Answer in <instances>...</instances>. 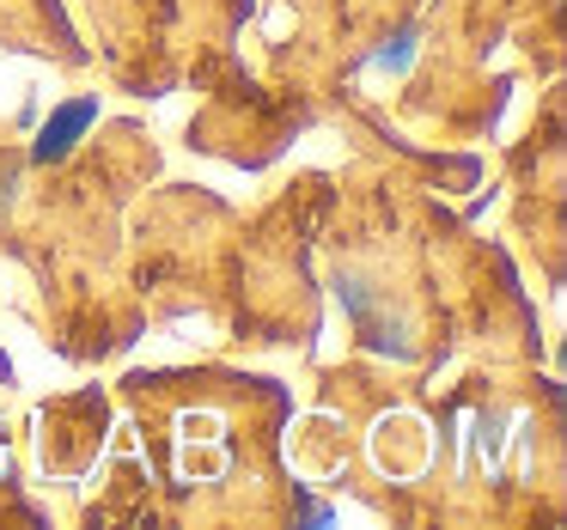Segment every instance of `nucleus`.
I'll use <instances>...</instances> for the list:
<instances>
[{"label": "nucleus", "instance_id": "f03ea898", "mask_svg": "<svg viewBox=\"0 0 567 530\" xmlns=\"http://www.w3.org/2000/svg\"><path fill=\"white\" fill-rule=\"evenodd\" d=\"M372 67H391V74H403V67H409V38H396L391 50H379V55H372Z\"/></svg>", "mask_w": 567, "mask_h": 530}, {"label": "nucleus", "instance_id": "f257e3e1", "mask_svg": "<svg viewBox=\"0 0 567 530\" xmlns=\"http://www.w3.org/2000/svg\"><path fill=\"white\" fill-rule=\"evenodd\" d=\"M92 116H99V104L92 98H74V104H62V111L43 123V135H38V159L50 165V159H62L68 147L80 141V128H92Z\"/></svg>", "mask_w": 567, "mask_h": 530}]
</instances>
